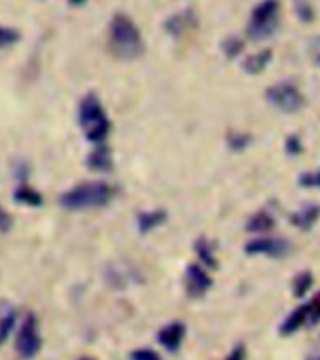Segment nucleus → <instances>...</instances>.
Instances as JSON below:
<instances>
[{"mask_svg":"<svg viewBox=\"0 0 320 360\" xmlns=\"http://www.w3.org/2000/svg\"><path fill=\"white\" fill-rule=\"evenodd\" d=\"M109 47L118 58H137L144 51L141 30L124 13L113 17L109 25Z\"/></svg>","mask_w":320,"mask_h":360,"instance_id":"1","label":"nucleus"},{"mask_svg":"<svg viewBox=\"0 0 320 360\" xmlns=\"http://www.w3.org/2000/svg\"><path fill=\"white\" fill-rule=\"evenodd\" d=\"M113 187L105 181H88L81 183L77 187L70 188L68 193L60 196V204L66 210H94V207H104L113 200Z\"/></svg>","mask_w":320,"mask_h":360,"instance_id":"2","label":"nucleus"},{"mask_svg":"<svg viewBox=\"0 0 320 360\" xmlns=\"http://www.w3.org/2000/svg\"><path fill=\"white\" fill-rule=\"evenodd\" d=\"M79 124L85 131V136L94 144L107 140L111 133V122L105 114L104 105L94 94L85 97L79 105Z\"/></svg>","mask_w":320,"mask_h":360,"instance_id":"3","label":"nucleus"},{"mask_svg":"<svg viewBox=\"0 0 320 360\" xmlns=\"http://www.w3.org/2000/svg\"><path fill=\"white\" fill-rule=\"evenodd\" d=\"M279 10H281L279 0H261L251 11L250 22L245 28L247 38L251 41L271 38L279 28Z\"/></svg>","mask_w":320,"mask_h":360,"instance_id":"4","label":"nucleus"},{"mask_svg":"<svg viewBox=\"0 0 320 360\" xmlns=\"http://www.w3.org/2000/svg\"><path fill=\"white\" fill-rule=\"evenodd\" d=\"M266 99L270 101L271 107H276L277 110H281V112L287 114L298 112L305 103L300 88L296 86V84H293V82L287 81L271 84L266 90Z\"/></svg>","mask_w":320,"mask_h":360,"instance_id":"5","label":"nucleus"},{"mask_svg":"<svg viewBox=\"0 0 320 360\" xmlns=\"http://www.w3.org/2000/svg\"><path fill=\"white\" fill-rule=\"evenodd\" d=\"M16 349L23 359H34L42 349V334L36 316H27L16 336Z\"/></svg>","mask_w":320,"mask_h":360,"instance_id":"6","label":"nucleus"},{"mask_svg":"<svg viewBox=\"0 0 320 360\" xmlns=\"http://www.w3.org/2000/svg\"><path fill=\"white\" fill-rule=\"evenodd\" d=\"M245 254L250 256H271V258H283L290 250L287 239L279 237H257L245 245Z\"/></svg>","mask_w":320,"mask_h":360,"instance_id":"7","label":"nucleus"},{"mask_svg":"<svg viewBox=\"0 0 320 360\" xmlns=\"http://www.w3.org/2000/svg\"><path fill=\"white\" fill-rule=\"evenodd\" d=\"M212 276L207 273V269L202 265L191 264L187 269H185V291L190 297H199L207 295L210 288H212Z\"/></svg>","mask_w":320,"mask_h":360,"instance_id":"8","label":"nucleus"},{"mask_svg":"<svg viewBox=\"0 0 320 360\" xmlns=\"http://www.w3.org/2000/svg\"><path fill=\"white\" fill-rule=\"evenodd\" d=\"M184 338H185V327H184V323H178V321L165 325L158 334V342L165 347V349L171 351V353L180 349V345H182Z\"/></svg>","mask_w":320,"mask_h":360,"instance_id":"9","label":"nucleus"},{"mask_svg":"<svg viewBox=\"0 0 320 360\" xmlns=\"http://www.w3.org/2000/svg\"><path fill=\"white\" fill-rule=\"evenodd\" d=\"M319 219H320V207L315 204L304 205L302 210L294 211L293 215H290V222H293L296 228H300L302 231L311 230V228L316 224Z\"/></svg>","mask_w":320,"mask_h":360,"instance_id":"10","label":"nucleus"},{"mask_svg":"<svg viewBox=\"0 0 320 360\" xmlns=\"http://www.w3.org/2000/svg\"><path fill=\"white\" fill-rule=\"evenodd\" d=\"M307 317H309V302L300 304L293 314H288L287 319H285L281 325L283 336H290V334L298 333L300 328L304 327L305 323H307Z\"/></svg>","mask_w":320,"mask_h":360,"instance_id":"11","label":"nucleus"},{"mask_svg":"<svg viewBox=\"0 0 320 360\" xmlns=\"http://www.w3.org/2000/svg\"><path fill=\"white\" fill-rule=\"evenodd\" d=\"M271 56H273V54H271L270 49H264V51H259V53L255 54H250V56L244 60L242 70H244L245 73H250V75H261L262 71L270 65Z\"/></svg>","mask_w":320,"mask_h":360,"instance_id":"12","label":"nucleus"},{"mask_svg":"<svg viewBox=\"0 0 320 360\" xmlns=\"http://www.w3.org/2000/svg\"><path fill=\"white\" fill-rule=\"evenodd\" d=\"M87 165L96 172H107L113 168V155H111V150L109 148H96V150L88 155Z\"/></svg>","mask_w":320,"mask_h":360,"instance_id":"13","label":"nucleus"},{"mask_svg":"<svg viewBox=\"0 0 320 360\" xmlns=\"http://www.w3.org/2000/svg\"><path fill=\"white\" fill-rule=\"evenodd\" d=\"M276 226V219L266 213V211H259L255 215L251 217L247 224H245V231H251V233H268V231L273 230Z\"/></svg>","mask_w":320,"mask_h":360,"instance_id":"14","label":"nucleus"},{"mask_svg":"<svg viewBox=\"0 0 320 360\" xmlns=\"http://www.w3.org/2000/svg\"><path fill=\"white\" fill-rule=\"evenodd\" d=\"M167 221V211L156 210V211H147V213H141L139 219H137V224H139V230L142 233H148V231L156 230L163 222Z\"/></svg>","mask_w":320,"mask_h":360,"instance_id":"15","label":"nucleus"},{"mask_svg":"<svg viewBox=\"0 0 320 360\" xmlns=\"http://www.w3.org/2000/svg\"><path fill=\"white\" fill-rule=\"evenodd\" d=\"M190 25H193V15L190 11H184V13H176L165 22V30H167L171 36H182V34L190 28Z\"/></svg>","mask_w":320,"mask_h":360,"instance_id":"16","label":"nucleus"},{"mask_svg":"<svg viewBox=\"0 0 320 360\" xmlns=\"http://www.w3.org/2000/svg\"><path fill=\"white\" fill-rule=\"evenodd\" d=\"M195 252L204 267H208V269H216L217 259H216V252H214L212 243H208L207 239H199V241L195 243Z\"/></svg>","mask_w":320,"mask_h":360,"instance_id":"17","label":"nucleus"},{"mask_svg":"<svg viewBox=\"0 0 320 360\" xmlns=\"http://www.w3.org/2000/svg\"><path fill=\"white\" fill-rule=\"evenodd\" d=\"M13 198H16V202H19V204L30 205V207H38V205L44 204L42 194H39L38 191H34V188L27 187V185H23V187L16 188Z\"/></svg>","mask_w":320,"mask_h":360,"instance_id":"18","label":"nucleus"},{"mask_svg":"<svg viewBox=\"0 0 320 360\" xmlns=\"http://www.w3.org/2000/svg\"><path fill=\"white\" fill-rule=\"evenodd\" d=\"M313 274L309 273V271H304V273L296 274V278H294L293 282V293L294 297H298V299H302V297L307 295V291L313 288Z\"/></svg>","mask_w":320,"mask_h":360,"instance_id":"19","label":"nucleus"},{"mask_svg":"<svg viewBox=\"0 0 320 360\" xmlns=\"http://www.w3.org/2000/svg\"><path fill=\"white\" fill-rule=\"evenodd\" d=\"M245 49V44L244 39L240 38H227L225 41H223V53H225V56H227L228 60H234L238 58L240 54L244 53Z\"/></svg>","mask_w":320,"mask_h":360,"instance_id":"20","label":"nucleus"},{"mask_svg":"<svg viewBox=\"0 0 320 360\" xmlns=\"http://www.w3.org/2000/svg\"><path fill=\"white\" fill-rule=\"evenodd\" d=\"M227 142L228 148L233 151H244L251 144V135H247V133H230Z\"/></svg>","mask_w":320,"mask_h":360,"instance_id":"21","label":"nucleus"},{"mask_svg":"<svg viewBox=\"0 0 320 360\" xmlns=\"http://www.w3.org/2000/svg\"><path fill=\"white\" fill-rule=\"evenodd\" d=\"M296 15L302 22H311L315 19V10L307 0H296Z\"/></svg>","mask_w":320,"mask_h":360,"instance_id":"22","label":"nucleus"},{"mask_svg":"<svg viewBox=\"0 0 320 360\" xmlns=\"http://www.w3.org/2000/svg\"><path fill=\"white\" fill-rule=\"evenodd\" d=\"M19 41V32L13 30L10 27H2L0 25V49H6V47H11L13 44Z\"/></svg>","mask_w":320,"mask_h":360,"instance_id":"23","label":"nucleus"},{"mask_svg":"<svg viewBox=\"0 0 320 360\" xmlns=\"http://www.w3.org/2000/svg\"><path fill=\"white\" fill-rule=\"evenodd\" d=\"M285 151H287V155L290 157H298L302 151H304V144H302V139L300 135H288L287 140H285Z\"/></svg>","mask_w":320,"mask_h":360,"instance_id":"24","label":"nucleus"},{"mask_svg":"<svg viewBox=\"0 0 320 360\" xmlns=\"http://www.w3.org/2000/svg\"><path fill=\"white\" fill-rule=\"evenodd\" d=\"M298 185L302 188H320V170L302 174L298 178Z\"/></svg>","mask_w":320,"mask_h":360,"instance_id":"25","label":"nucleus"},{"mask_svg":"<svg viewBox=\"0 0 320 360\" xmlns=\"http://www.w3.org/2000/svg\"><path fill=\"white\" fill-rule=\"evenodd\" d=\"M320 323V293L313 297L309 301V317H307V325H316Z\"/></svg>","mask_w":320,"mask_h":360,"instance_id":"26","label":"nucleus"},{"mask_svg":"<svg viewBox=\"0 0 320 360\" xmlns=\"http://www.w3.org/2000/svg\"><path fill=\"white\" fill-rule=\"evenodd\" d=\"M130 359L131 360H161V356H159L154 349H147V347H144V349L133 351V353L130 355Z\"/></svg>","mask_w":320,"mask_h":360,"instance_id":"27","label":"nucleus"},{"mask_svg":"<svg viewBox=\"0 0 320 360\" xmlns=\"http://www.w3.org/2000/svg\"><path fill=\"white\" fill-rule=\"evenodd\" d=\"M225 360H245V347L242 344L236 345L230 353L227 355V359Z\"/></svg>","mask_w":320,"mask_h":360,"instance_id":"28","label":"nucleus"},{"mask_svg":"<svg viewBox=\"0 0 320 360\" xmlns=\"http://www.w3.org/2000/svg\"><path fill=\"white\" fill-rule=\"evenodd\" d=\"M68 2H70L71 6H82L87 0H68Z\"/></svg>","mask_w":320,"mask_h":360,"instance_id":"29","label":"nucleus"},{"mask_svg":"<svg viewBox=\"0 0 320 360\" xmlns=\"http://www.w3.org/2000/svg\"><path fill=\"white\" fill-rule=\"evenodd\" d=\"M316 62H319V65H320V39L316 41Z\"/></svg>","mask_w":320,"mask_h":360,"instance_id":"30","label":"nucleus"},{"mask_svg":"<svg viewBox=\"0 0 320 360\" xmlns=\"http://www.w3.org/2000/svg\"><path fill=\"white\" fill-rule=\"evenodd\" d=\"M79 360H96V359H88V356H85V359H79Z\"/></svg>","mask_w":320,"mask_h":360,"instance_id":"31","label":"nucleus"}]
</instances>
